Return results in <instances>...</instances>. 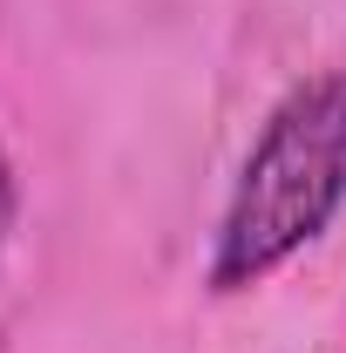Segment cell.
Masks as SVG:
<instances>
[{
  "label": "cell",
  "instance_id": "cell-1",
  "mask_svg": "<svg viewBox=\"0 0 346 353\" xmlns=\"http://www.w3.org/2000/svg\"><path fill=\"white\" fill-rule=\"evenodd\" d=\"M346 204V68L292 82L258 123L211 238V292H252L319 245Z\"/></svg>",
  "mask_w": 346,
  "mask_h": 353
},
{
  "label": "cell",
  "instance_id": "cell-2",
  "mask_svg": "<svg viewBox=\"0 0 346 353\" xmlns=\"http://www.w3.org/2000/svg\"><path fill=\"white\" fill-rule=\"evenodd\" d=\"M14 211H21V183H14V163H7V150H0V245H7V231H14Z\"/></svg>",
  "mask_w": 346,
  "mask_h": 353
},
{
  "label": "cell",
  "instance_id": "cell-3",
  "mask_svg": "<svg viewBox=\"0 0 346 353\" xmlns=\"http://www.w3.org/2000/svg\"><path fill=\"white\" fill-rule=\"evenodd\" d=\"M0 353H14V347H7V340H0Z\"/></svg>",
  "mask_w": 346,
  "mask_h": 353
}]
</instances>
